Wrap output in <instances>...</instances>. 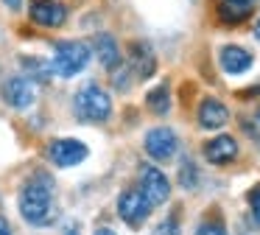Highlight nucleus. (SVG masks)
Returning a JSON list of instances; mask_svg holds the SVG:
<instances>
[{
	"instance_id": "nucleus-1",
	"label": "nucleus",
	"mask_w": 260,
	"mask_h": 235,
	"mask_svg": "<svg viewBox=\"0 0 260 235\" xmlns=\"http://www.w3.org/2000/svg\"><path fill=\"white\" fill-rule=\"evenodd\" d=\"M17 207H20V216H23L28 224H34V227L51 224L53 213H56V207H53V182H51V177H42V173L31 177L28 182L23 185L20 196H17Z\"/></svg>"
},
{
	"instance_id": "nucleus-2",
	"label": "nucleus",
	"mask_w": 260,
	"mask_h": 235,
	"mask_svg": "<svg viewBox=\"0 0 260 235\" xmlns=\"http://www.w3.org/2000/svg\"><path fill=\"white\" fill-rule=\"evenodd\" d=\"M76 106V115L81 121H92V123H101L112 115V101H109V93L101 90L98 84H84V87L76 93L73 98Z\"/></svg>"
},
{
	"instance_id": "nucleus-3",
	"label": "nucleus",
	"mask_w": 260,
	"mask_h": 235,
	"mask_svg": "<svg viewBox=\"0 0 260 235\" xmlns=\"http://www.w3.org/2000/svg\"><path fill=\"white\" fill-rule=\"evenodd\" d=\"M87 62H90V45L87 42H79V39H68V42H56V48H53V73L56 76H76V73H81L87 67Z\"/></svg>"
},
{
	"instance_id": "nucleus-4",
	"label": "nucleus",
	"mask_w": 260,
	"mask_h": 235,
	"mask_svg": "<svg viewBox=\"0 0 260 235\" xmlns=\"http://www.w3.org/2000/svg\"><path fill=\"white\" fill-rule=\"evenodd\" d=\"M151 213V201L143 196V190H123L118 199V216L129 224L132 229L143 227Z\"/></svg>"
},
{
	"instance_id": "nucleus-5",
	"label": "nucleus",
	"mask_w": 260,
	"mask_h": 235,
	"mask_svg": "<svg viewBox=\"0 0 260 235\" xmlns=\"http://www.w3.org/2000/svg\"><path fill=\"white\" fill-rule=\"evenodd\" d=\"M140 190H143V196L151 201V207H157V204H165V201H168L171 182H168V177H165L159 168L143 165L140 168Z\"/></svg>"
},
{
	"instance_id": "nucleus-6",
	"label": "nucleus",
	"mask_w": 260,
	"mask_h": 235,
	"mask_svg": "<svg viewBox=\"0 0 260 235\" xmlns=\"http://www.w3.org/2000/svg\"><path fill=\"white\" fill-rule=\"evenodd\" d=\"M176 149H179V140H176L174 129L157 126V129H151V132L146 134V151H148L151 160L165 162V160H171V157L176 154Z\"/></svg>"
},
{
	"instance_id": "nucleus-7",
	"label": "nucleus",
	"mask_w": 260,
	"mask_h": 235,
	"mask_svg": "<svg viewBox=\"0 0 260 235\" xmlns=\"http://www.w3.org/2000/svg\"><path fill=\"white\" fill-rule=\"evenodd\" d=\"M48 157L53 160V165L59 168H73L79 162L87 160V145L81 140H73V137H64V140H53L48 145Z\"/></svg>"
},
{
	"instance_id": "nucleus-8",
	"label": "nucleus",
	"mask_w": 260,
	"mask_h": 235,
	"mask_svg": "<svg viewBox=\"0 0 260 235\" xmlns=\"http://www.w3.org/2000/svg\"><path fill=\"white\" fill-rule=\"evenodd\" d=\"M3 98H6V104L14 106V109H28L37 101V90H34V84H31L28 76H12L3 84Z\"/></svg>"
},
{
	"instance_id": "nucleus-9",
	"label": "nucleus",
	"mask_w": 260,
	"mask_h": 235,
	"mask_svg": "<svg viewBox=\"0 0 260 235\" xmlns=\"http://www.w3.org/2000/svg\"><path fill=\"white\" fill-rule=\"evenodd\" d=\"M28 14L37 25L42 28H59L68 20V9L56 0H31L28 3Z\"/></svg>"
},
{
	"instance_id": "nucleus-10",
	"label": "nucleus",
	"mask_w": 260,
	"mask_h": 235,
	"mask_svg": "<svg viewBox=\"0 0 260 235\" xmlns=\"http://www.w3.org/2000/svg\"><path fill=\"white\" fill-rule=\"evenodd\" d=\"M204 157L213 165H226V162H232L238 157V140L230 137V134H218V137H213L204 145Z\"/></svg>"
},
{
	"instance_id": "nucleus-11",
	"label": "nucleus",
	"mask_w": 260,
	"mask_h": 235,
	"mask_svg": "<svg viewBox=\"0 0 260 235\" xmlns=\"http://www.w3.org/2000/svg\"><path fill=\"white\" fill-rule=\"evenodd\" d=\"M218 62H221V67H224V73L241 76V73H246L249 67H252V53L238 48V45H224L221 53H218Z\"/></svg>"
},
{
	"instance_id": "nucleus-12",
	"label": "nucleus",
	"mask_w": 260,
	"mask_h": 235,
	"mask_svg": "<svg viewBox=\"0 0 260 235\" xmlns=\"http://www.w3.org/2000/svg\"><path fill=\"white\" fill-rule=\"evenodd\" d=\"M226 121H230V109L218 98L202 101V106H199V123H202V129H221Z\"/></svg>"
},
{
	"instance_id": "nucleus-13",
	"label": "nucleus",
	"mask_w": 260,
	"mask_h": 235,
	"mask_svg": "<svg viewBox=\"0 0 260 235\" xmlns=\"http://www.w3.org/2000/svg\"><path fill=\"white\" fill-rule=\"evenodd\" d=\"M132 67H135V73L140 78L154 76V70H157V59H154V50L148 48L146 42L132 45Z\"/></svg>"
},
{
	"instance_id": "nucleus-14",
	"label": "nucleus",
	"mask_w": 260,
	"mask_h": 235,
	"mask_svg": "<svg viewBox=\"0 0 260 235\" xmlns=\"http://www.w3.org/2000/svg\"><path fill=\"white\" fill-rule=\"evenodd\" d=\"M92 48H95L98 59H101V65L107 67V70H115V67H120V50H118V42H115V37H109V34H98L95 42H92Z\"/></svg>"
},
{
	"instance_id": "nucleus-15",
	"label": "nucleus",
	"mask_w": 260,
	"mask_h": 235,
	"mask_svg": "<svg viewBox=\"0 0 260 235\" xmlns=\"http://www.w3.org/2000/svg\"><path fill=\"white\" fill-rule=\"evenodd\" d=\"M249 9H252V3H241V0H221V20L230 22V25H235V22H243L249 17Z\"/></svg>"
},
{
	"instance_id": "nucleus-16",
	"label": "nucleus",
	"mask_w": 260,
	"mask_h": 235,
	"mask_svg": "<svg viewBox=\"0 0 260 235\" xmlns=\"http://www.w3.org/2000/svg\"><path fill=\"white\" fill-rule=\"evenodd\" d=\"M148 109L154 112V115H165V112L171 109V90L168 84H159V87H154L151 93H148Z\"/></svg>"
},
{
	"instance_id": "nucleus-17",
	"label": "nucleus",
	"mask_w": 260,
	"mask_h": 235,
	"mask_svg": "<svg viewBox=\"0 0 260 235\" xmlns=\"http://www.w3.org/2000/svg\"><path fill=\"white\" fill-rule=\"evenodd\" d=\"M23 65H25V70H31L40 81H48V76H51V70L53 67H45V65H40V62L34 59V56H23Z\"/></svg>"
},
{
	"instance_id": "nucleus-18",
	"label": "nucleus",
	"mask_w": 260,
	"mask_h": 235,
	"mask_svg": "<svg viewBox=\"0 0 260 235\" xmlns=\"http://www.w3.org/2000/svg\"><path fill=\"white\" fill-rule=\"evenodd\" d=\"M179 182L185 185V188H196L199 177H196V168H193V162H182V173H179Z\"/></svg>"
},
{
	"instance_id": "nucleus-19",
	"label": "nucleus",
	"mask_w": 260,
	"mask_h": 235,
	"mask_svg": "<svg viewBox=\"0 0 260 235\" xmlns=\"http://www.w3.org/2000/svg\"><path fill=\"white\" fill-rule=\"evenodd\" d=\"M154 235H179V224H176L174 218H168V221H162L154 229Z\"/></svg>"
},
{
	"instance_id": "nucleus-20",
	"label": "nucleus",
	"mask_w": 260,
	"mask_h": 235,
	"mask_svg": "<svg viewBox=\"0 0 260 235\" xmlns=\"http://www.w3.org/2000/svg\"><path fill=\"white\" fill-rule=\"evenodd\" d=\"M196 235H226V232H224V227H221V224L210 221V224H202V227L196 229Z\"/></svg>"
},
{
	"instance_id": "nucleus-21",
	"label": "nucleus",
	"mask_w": 260,
	"mask_h": 235,
	"mask_svg": "<svg viewBox=\"0 0 260 235\" xmlns=\"http://www.w3.org/2000/svg\"><path fill=\"white\" fill-rule=\"evenodd\" d=\"M249 204H252V213H254V218H257V224H260V188H254L252 193H249Z\"/></svg>"
},
{
	"instance_id": "nucleus-22",
	"label": "nucleus",
	"mask_w": 260,
	"mask_h": 235,
	"mask_svg": "<svg viewBox=\"0 0 260 235\" xmlns=\"http://www.w3.org/2000/svg\"><path fill=\"white\" fill-rule=\"evenodd\" d=\"M0 235H12V229H9V221L3 216H0Z\"/></svg>"
},
{
	"instance_id": "nucleus-23",
	"label": "nucleus",
	"mask_w": 260,
	"mask_h": 235,
	"mask_svg": "<svg viewBox=\"0 0 260 235\" xmlns=\"http://www.w3.org/2000/svg\"><path fill=\"white\" fill-rule=\"evenodd\" d=\"M3 3H6L9 9H20V0H3Z\"/></svg>"
},
{
	"instance_id": "nucleus-24",
	"label": "nucleus",
	"mask_w": 260,
	"mask_h": 235,
	"mask_svg": "<svg viewBox=\"0 0 260 235\" xmlns=\"http://www.w3.org/2000/svg\"><path fill=\"white\" fill-rule=\"evenodd\" d=\"M95 235H115L112 229H107V227H101V229H95Z\"/></svg>"
},
{
	"instance_id": "nucleus-25",
	"label": "nucleus",
	"mask_w": 260,
	"mask_h": 235,
	"mask_svg": "<svg viewBox=\"0 0 260 235\" xmlns=\"http://www.w3.org/2000/svg\"><path fill=\"white\" fill-rule=\"evenodd\" d=\"M68 235H79V227H76V224H73V227L68 229Z\"/></svg>"
},
{
	"instance_id": "nucleus-26",
	"label": "nucleus",
	"mask_w": 260,
	"mask_h": 235,
	"mask_svg": "<svg viewBox=\"0 0 260 235\" xmlns=\"http://www.w3.org/2000/svg\"><path fill=\"white\" fill-rule=\"evenodd\" d=\"M254 37H257V42H260V22L254 25Z\"/></svg>"
},
{
	"instance_id": "nucleus-27",
	"label": "nucleus",
	"mask_w": 260,
	"mask_h": 235,
	"mask_svg": "<svg viewBox=\"0 0 260 235\" xmlns=\"http://www.w3.org/2000/svg\"><path fill=\"white\" fill-rule=\"evenodd\" d=\"M241 3H252V0H241Z\"/></svg>"
},
{
	"instance_id": "nucleus-28",
	"label": "nucleus",
	"mask_w": 260,
	"mask_h": 235,
	"mask_svg": "<svg viewBox=\"0 0 260 235\" xmlns=\"http://www.w3.org/2000/svg\"><path fill=\"white\" fill-rule=\"evenodd\" d=\"M257 121H260V112H257Z\"/></svg>"
}]
</instances>
